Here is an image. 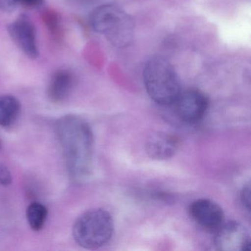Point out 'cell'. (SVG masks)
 Here are the masks:
<instances>
[{
  "label": "cell",
  "mask_w": 251,
  "mask_h": 251,
  "mask_svg": "<svg viewBox=\"0 0 251 251\" xmlns=\"http://www.w3.org/2000/svg\"><path fill=\"white\" fill-rule=\"evenodd\" d=\"M89 23L95 32L105 36L114 47L126 48L132 42L134 33L133 20L118 7H98L91 14Z\"/></svg>",
  "instance_id": "3957f363"
},
{
  "label": "cell",
  "mask_w": 251,
  "mask_h": 251,
  "mask_svg": "<svg viewBox=\"0 0 251 251\" xmlns=\"http://www.w3.org/2000/svg\"><path fill=\"white\" fill-rule=\"evenodd\" d=\"M21 113L20 101L12 95L0 96V126L8 127L18 120Z\"/></svg>",
  "instance_id": "8fae6325"
},
{
  "label": "cell",
  "mask_w": 251,
  "mask_h": 251,
  "mask_svg": "<svg viewBox=\"0 0 251 251\" xmlns=\"http://www.w3.org/2000/svg\"><path fill=\"white\" fill-rule=\"evenodd\" d=\"M17 5L15 0H0V10L5 12H11Z\"/></svg>",
  "instance_id": "2e32d148"
},
{
  "label": "cell",
  "mask_w": 251,
  "mask_h": 251,
  "mask_svg": "<svg viewBox=\"0 0 251 251\" xmlns=\"http://www.w3.org/2000/svg\"><path fill=\"white\" fill-rule=\"evenodd\" d=\"M48 215V208L39 202H31L26 211L29 226L34 231H40L43 229Z\"/></svg>",
  "instance_id": "7c38bea8"
},
{
  "label": "cell",
  "mask_w": 251,
  "mask_h": 251,
  "mask_svg": "<svg viewBox=\"0 0 251 251\" xmlns=\"http://www.w3.org/2000/svg\"><path fill=\"white\" fill-rule=\"evenodd\" d=\"M143 80L150 98L159 105L175 103L181 92L174 67L161 57L151 58L147 62L143 70Z\"/></svg>",
  "instance_id": "7a4b0ae2"
},
{
  "label": "cell",
  "mask_w": 251,
  "mask_h": 251,
  "mask_svg": "<svg viewBox=\"0 0 251 251\" xmlns=\"http://www.w3.org/2000/svg\"><path fill=\"white\" fill-rule=\"evenodd\" d=\"M214 246L221 251L251 250V238L246 227L237 221L224 222L215 231Z\"/></svg>",
  "instance_id": "5b68a950"
},
{
  "label": "cell",
  "mask_w": 251,
  "mask_h": 251,
  "mask_svg": "<svg viewBox=\"0 0 251 251\" xmlns=\"http://www.w3.org/2000/svg\"><path fill=\"white\" fill-rule=\"evenodd\" d=\"M112 216L106 210L94 208L83 213L73 226V237L80 247L97 250L106 245L114 234Z\"/></svg>",
  "instance_id": "277c9868"
},
{
  "label": "cell",
  "mask_w": 251,
  "mask_h": 251,
  "mask_svg": "<svg viewBox=\"0 0 251 251\" xmlns=\"http://www.w3.org/2000/svg\"><path fill=\"white\" fill-rule=\"evenodd\" d=\"M12 182V176L8 167L4 164H0V185L8 186Z\"/></svg>",
  "instance_id": "4fadbf2b"
},
{
  "label": "cell",
  "mask_w": 251,
  "mask_h": 251,
  "mask_svg": "<svg viewBox=\"0 0 251 251\" xmlns=\"http://www.w3.org/2000/svg\"><path fill=\"white\" fill-rule=\"evenodd\" d=\"M17 5L30 8H39L43 5L45 0H15Z\"/></svg>",
  "instance_id": "9a60e30c"
},
{
  "label": "cell",
  "mask_w": 251,
  "mask_h": 251,
  "mask_svg": "<svg viewBox=\"0 0 251 251\" xmlns=\"http://www.w3.org/2000/svg\"><path fill=\"white\" fill-rule=\"evenodd\" d=\"M8 33L14 43L31 59L39 57V51L34 25L27 15H21L8 25Z\"/></svg>",
  "instance_id": "52a82bcc"
},
{
  "label": "cell",
  "mask_w": 251,
  "mask_h": 251,
  "mask_svg": "<svg viewBox=\"0 0 251 251\" xmlns=\"http://www.w3.org/2000/svg\"><path fill=\"white\" fill-rule=\"evenodd\" d=\"M192 220L208 231L215 232L225 222V214L221 207L214 201L199 199L189 207Z\"/></svg>",
  "instance_id": "ba28073f"
},
{
  "label": "cell",
  "mask_w": 251,
  "mask_h": 251,
  "mask_svg": "<svg viewBox=\"0 0 251 251\" xmlns=\"http://www.w3.org/2000/svg\"><path fill=\"white\" fill-rule=\"evenodd\" d=\"M74 86V76L70 72L66 70L55 72L48 85V99L52 103H63L70 98Z\"/></svg>",
  "instance_id": "30bf717a"
},
{
  "label": "cell",
  "mask_w": 251,
  "mask_h": 251,
  "mask_svg": "<svg viewBox=\"0 0 251 251\" xmlns=\"http://www.w3.org/2000/svg\"><path fill=\"white\" fill-rule=\"evenodd\" d=\"M55 131L72 180L77 183L87 180L93 162L94 137L90 126L78 116L67 115L56 122Z\"/></svg>",
  "instance_id": "6da1fadb"
},
{
  "label": "cell",
  "mask_w": 251,
  "mask_h": 251,
  "mask_svg": "<svg viewBox=\"0 0 251 251\" xmlns=\"http://www.w3.org/2000/svg\"><path fill=\"white\" fill-rule=\"evenodd\" d=\"M175 103L178 117L189 124L202 120L208 108V98L197 89L180 92Z\"/></svg>",
  "instance_id": "8992f818"
},
{
  "label": "cell",
  "mask_w": 251,
  "mask_h": 251,
  "mask_svg": "<svg viewBox=\"0 0 251 251\" xmlns=\"http://www.w3.org/2000/svg\"><path fill=\"white\" fill-rule=\"evenodd\" d=\"M178 146V139L176 136L169 133H156L147 142L146 151L152 159L162 161L173 157Z\"/></svg>",
  "instance_id": "9c48e42d"
},
{
  "label": "cell",
  "mask_w": 251,
  "mask_h": 251,
  "mask_svg": "<svg viewBox=\"0 0 251 251\" xmlns=\"http://www.w3.org/2000/svg\"><path fill=\"white\" fill-rule=\"evenodd\" d=\"M240 200L242 205L245 207V209L248 210L250 212V205H251V189L250 185H247L242 189L240 194Z\"/></svg>",
  "instance_id": "5bb4252c"
},
{
  "label": "cell",
  "mask_w": 251,
  "mask_h": 251,
  "mask_svg": "<svg viewBox=\"0 0 251 251\" xmlns=\"http://www.w3.org/2000/svg\"><path fill=\"white\" fill-rule=\"evenodd\" d=\"M75 1H81V2H85V1H89V0H75Z\"/></svg>",
  "instance_id": "e0dca14e"
},
{
  "label": "cell",
  "mask_w": 251,
  "mask_h": 251,
  "mask_svg": "<svg viewBox=\"0 0 251 251\" xmlns=\"http://www.w3.org/2000/svg\"><path fill=\"white\" fill-rule=\"evenodd\" d=\"M0 147H1V143H0Z\"/></svg>",
  "instance_id": "ac0fdd59"
}]
</instances>
